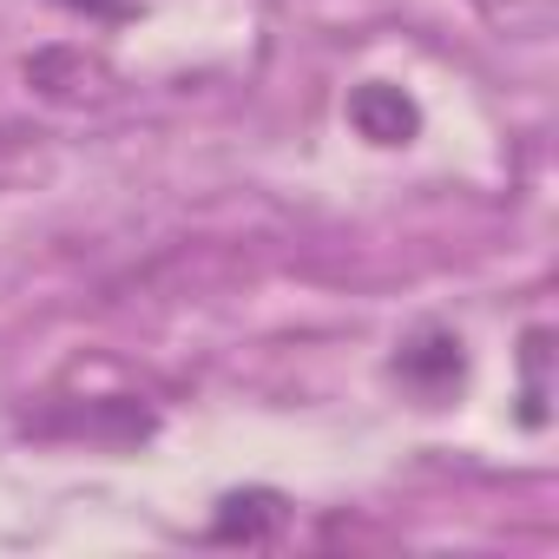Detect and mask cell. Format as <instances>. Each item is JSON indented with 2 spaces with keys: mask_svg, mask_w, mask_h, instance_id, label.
<instances>
[{
  "mask_svg": "<svg viewBox=\"0 0 559 559\" xmlns=\"http://www.w3.org/2000/svg\"><path fill=\"white\" fill-rule=\"evenodd\" d=\"M395 382H408L421 402H441L467 382V343L448 323H421L395 343Z\"/></svg>",
  "mask_w": 559,
  "mask_h": 559,
  "instance_id": "cell-1",
  "label": "cell"
},
{
  "mask_svg": "<svg viewBox=\"0 0 559 559\" xmlns=\"http://www.w3.org/2000/svg\"><path fill=\"white\" fill-rule=\"evenodd\" d=\"M27 428H34V435H86V441L126 448V441H145V435L158 428V415H152L139 395H93L86 408H80V402H60L53 415H27Z\"/></svg>",
  "mask_w": 559,
  "mask_h": 559,
  "instance_id": "cell-2",
  "label": "cell"
},
{
  "mask_svg": "<svg viewBox=\"0 0 559 559\" xmlns=\"http://www.w3.org/2000/svg\"><path fill=\"white\" fill-rule=\"evenodd\" d=\"M284 520H290V500L276 493V487H237V493L217 500L211 539L217 546H263V539L284 533Z\"/></svg>",
  "mask_w": 559,
  "mask_h": 559,
  "instance_id": "cell-3",
  "label": "cell"
},
{
  "mask_svg": "<svg viewBox=\"0 0 559 559\" xmlns=\"http://www.w3.org/2000/svg\"><path fill=\"white\" fill-rule=\"evenodd\" d=\"M349 126H356L369 145H408V139L421 132V106H415L402 86H389V80H362V86L349 93Z\"/></svg>",
  "mask_w": 559,
  "mask_h": 559,
  "instance_id": "cell-4",
  "label": "cell"
},
{
  "mask_svg": "<svg viewBox=\"0 0 559 559\" xmlns=\"http://www.w3.org/2000/svg\"><path fill=\"white\" fill-rule=\"evenodd\" d=\"M67 73H86V60H80V53H67V47H53V53L27 60V80H34L40 93H73V80H67Z\"/></svg>",
  "mask_w": 559,
  "mask_h": 559,
  "instance_id": "cell-5",
  "label": "cell"
},
{
  "mask_svg": "<svg viewBox=\"0 0 559 559\" xmlns=\"http://www.w3.org/2000/svg\"><path fill=\"white\" fill-rule=\"evenodd\" d=\"M539 369H546V330H526V408H520V421L526 428H539L546 421V382H539Z\"/></svg>",
  "mask_w": 559,
  "mask_h": 559,
  "instance_id": "cell-6",
  "label": "cell"
},
{
  "mask_svg": "<svg viewBox=\"0 0 559 559\" xmlns=\"http://www.w3.org/2000/svg\"><path fill=\"white\" fill-rule=\"evenodd\" d=\"M67 8H86V14H106V21H126L132 8H126V0H67Z\"/></svg>",
  "mask_w": 559,
  "mask_h": 559,
  "instance_id": "cell-7",
  "label": "cell"
}]
</instances>
